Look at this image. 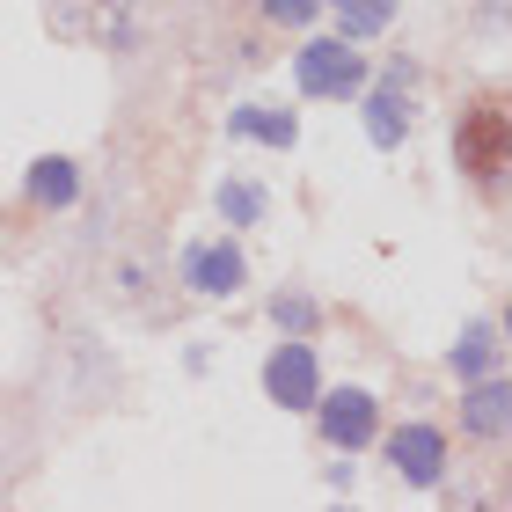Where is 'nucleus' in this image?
<instances>
[{
  "label": "nucleus",
  "instance_id": "4",
  "mask_svg": "<svg viewBox=\"0 0 512 512\" xmlns=\"http://www.w3.org/2000/svg\"><path fill=\"white\" fill-rule=\"evenodd\" d=\"M264 388H271V403L308 410L315 403V352H308V344H278L271 366H264Z\"/></svg>",
  "mask_w": 512,
  "mask_h": 512
},
{
  "label": "nucleus",
  "instance_id": "3",
  "mask_svg": "<svg viewBox=\"0 0 512 512\" xmlns=\"http://www.w3.org/2000/svg\"><path fill=\"white\" fill-rule=\"evenodd\" d=\"M315 410H322V439H330V447H344V454L374 439V395H366V388L315 395Z\"/></svg>",
  "mask_w": 512,
  "mask_h": 512
},
{
  "label": "nucleus",
  "instance_id": "1",
  "mask_svg": "<svg viewBox=\"0 0 512 512\" xmlns=\"http://www.w3.org/2000/svg\"><path fill=\"white\" fill-rule=\"evenodd\" d=\"M505 147H512L505 103H476L469 118H461V132H454V154H461V169H469L476 183H498L505 176Z\"/></svg>",
  "mask_w": 512,
  "mask_h": 512
},
{
  "label": "nucleus",
  "instance_id": "8",
  "mask_svg": "<svg viewBox=\"0 0 512 512\" xmlns=\"http://www.w3.org/2000/svg\"><path fill=\"white\" fill-rule=\"evenodd\" d=\"M505 403H512V395H505V381H483V388L469 395V432L498 439V432H505Z\"/></svg>",
  "mask_w": 512,
  "mask_h": 512
},
{
  "label": "nucleus",
  "instance_id": "2",
  "mask_svg": "<svg viewBox=\"0 0 512 512\" xmlns=\"http://www.w3.org/2000/svg\"><path fill=\"white\" fill-rule=\"evenodd\" d=\"M293 74H300V88H308V96H359L366 59L344 52V37H322V44H300Z\"/></svg>",
  "mask_w": 512,
  "mask_h": 512
},
{
  "label": "nucleus",
  "instance_id": "5",
  "mask_svg": "<svg viewBox=\"0 0 512 512\" xmlns=\"http://www.w3.org/2000/svg\"><path fill=\"white\" fill-rule=\"evenodd\" d=\"M388 461L410 483H439V469H447V439H439L432 425H403V432L388 439Z\"/></svg>",
  "mask_w": 512,
  "mask_h": 512
},
{
  "label": "nucleus",
  "instance_id": "6",
  "mask_svg": "<svg viewBox=\"0 0 512 512\" xmlns=\"http://www.w3.org/2000/svg\"><path fill=\"white\" fill-rule=\"evenodd\" d=\"M183 278H191L198 293H235V286H242V256L227 249V242H205V249H191Z\"/></svg>",
  "mask_w": 512,
  "mask_h": 512
},
{
  "label": "nucleus",
  "instance_id": "7",
  "mask_svg": "<svg viewBox=\"0 0 512 512\" xmlns=\"http://www.w3.org/2000/svg\"><path fill=\"white\" fill-rule=\"evenodd\" d=\"M227 125H235L242 139H264V147H293V118H286V110H264V103H249V110H235Z\"/></svg>",
  "mask_w": 512,
  "mask_h": 512
},
{
  "label": "nucleus",
  "instance_id": "12",
  "mask_svg": "<svg viewBox=\"0 0 512 512\" xmlns=\"http://www.w3.org/2000/svg\"><path fill=\"white\" fill-rule=\"evenodd\" d=\"M454 366H461V374H491V366H498V330H491V322L469 330V344L454 352Z\"/></svg>",
  "mask_w": 512,
  "mask_h": 512
},
{
  "label": "nucleus",
  "instance_id": "9",
  "mask_svg": "<svg viewBox=\"0 0 512 512\" xmlns=\"http://www.w3.org/2000/svg\"><path fill=\"white\" fill-rule=\"evenodd\" d=\"M388 15H395V0H337L344 37H374V30H388Z\"/></svg>",
  "mask_w": 512,
  "mask_h": 512
},
{
  "label": "nucleus",
  "instance_id": "14",
  "mask_svg": "<svg viewBox=\"0 0 512 512\" xmlns=\"http://www.w3.org/2000/svg\"><path fill=\"white\" fill-rule=\"evenodd\" d=\"M315 8H322V0H264V15H271V22H308Z\"/></svg>",
  "mask_w": 512,
  "mask_h": 512
},
{
  "label": "nucleus",
  "instance_id": "13",
  "mask_svg": "<svg viewBox=\"0 0 512 512\" xmlns=\"http://www.w3.org/2000/svg\"><path fill=\"white\" fill-rule=\"evenodd\" d=\"M220 205H227V220H256V213H264V198H256L249 183H227V191H220Z\"/></svg>",
  "mask_w": 512,
  "mask_h": 512
},
{
  "label": "nucleus",
  "instance_id": "10",
  "mask_svg": "<svg viewBox=\"0 0 512 512\" xmlns=\"http://www.w3.org/2000/svg\"><path fill=\"white\" fill-rule=\"evenodd\" d=\"M30 198L37 205H74V161H37L30 169Z\"/></svg>",
  "mask_w": 512,
  "mask_h": 512
},
{
  "label": "nucleus",
  "instance_id": "11",
  "mask_svg": "<svg viewBox=\"0 0 512 512\" xmlns=\"http://www.w3.org/2000/svg\"><path fill=\"white\" fill-rule=\"evenodd\" d=\"M366 132H374V147H395V139H403V96H374L366 103Z\"/></svg>",
  "mask_w": 512,
  "mask_h": 512
}]
</instances>
